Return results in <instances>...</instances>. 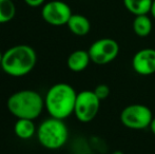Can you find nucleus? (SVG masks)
Here are the masks:
<instances>
[{
  "label": "nucleus",
  "instance_id": "nucleus-1",
  "mask_svg": "<svg viewBox=\"0 0 155 154\" xmlns=\"http://www.w3.org/2000/svg\"><path fill=\"white\" fill-rule=\"evenodd\" d=\"M76 97L77 93L71 84L58 82L48 90L45 96V108L51 117L64 120L74 114Z\"/></svg>",
  "mask_w": 155,
  "mask_h": 154
},
{
  "label": "nucleus",
  "instance_id": "nucleus-2",
  "mask_svg": "<svg viewBox=\"0 0 155 154\" xmlns=\"http://www.w3.org/2000/svg\"><path fill=\"white\" fill-rule=\"evenodd\" d=\"M37 62V54L31 45L17 44L3 53L1 69L13 77H22L31 73Z\"/></svg>",
  "mask_w": 155,
  "mask_h": 154
},
{
  "label": "nucleus",
  "instance_id": "nucleus-3",
  "mask_svg": "<svg viewBox=\"0 0 155 154\" xmlns=\"http://www.w3.org/2000/svg\"><path fill=\"white\" fill-rule=\"evenodd\" d=\"M8 110L17 119L38 118L45 109V98L38 92L30 89L17 91L8 99Z\"/></svg>",
  "mask_w": 155,
  "mask_h": 154
},
{
  "label": "nucleus",
  "instance_id": "nucleus-4",
  "mask_svg": "<svg viewBox=\"0 0 155 154\" xmlns=\"http://www.w3.org/2000/svg\"><path fill=\"white\" fill-rule=\"evenodd\" d=\"M36 135L42 147L49 150H57L68 142L69 130L63 119L50 116L38 126Z\"/></svg>",
  "mask_w": 155,
  "mask_h": 154
},
{
  "label": "nucleus",
  "instance_id": "nucleus-5",
  "mask_svg": "<svg viewBox=\"0 0 155 154\" xmlns=\"http://www.w3.org/2000/svg\"><path fill=\"white\" fill-rule=\"evenodd\" d=\"M153 114L149 107L143 103L127 106L120 113V121L124 127L132 130H143L150 127Z\"/></svg>",
  "mask_w": 155,
  "mask_h": 154
},
{
  "label": "nucleus",
  "instance_id": "nucleus-6",
  "mask_svg": "<svg viewBox=\"0 0 155 154\" xmlns=\"http://www.w3.org/2000/svg\"><path fill=\"white\" fill-rule=\"evenodd\" d=\"M100 101L94 91L84 90L77 93L74 115L81 123H90L98 114Z\"/></svg>",
  "mask_w": 155,
  "mask_h": 154
},
{
  "label": "nucleus",
  "instance_id": "nucleus-7",
  "mask_svg": "<svg viewBox=\"0 0 155 154\" xmlns=\"http://www.w3.org/2000/svg\"><path fill=\"white\" fill-rule=\"evenodd\" d=\"M91 61L98 66L112 62L119 54V44L112 38H100L94 41L88 50Z\"/></svg>",
  "mask_w": 155,
  "mask_h": 154
},
{
  "label": "nucleus",
  "instance_id": "nucleus-8",
  "mask_svg": "<svg viewBox=\"0 0 155 154\" xmlns=\"http://www.w3.org/2000/svg\"><path fill=\"white\" fill-rule=\"evenodd\" d=\"M72 10L65 2L52 0L45 3L41 10V16L47 23L54 27H61L68 23L72 16Z\"/></svg>",
  "mask_w": 155,
  "mask_h": 154
},
{
  "label": "nucleus",
  "instance_id": "nucleus-9",
  "mask_svg": "<svg viewBox=\"0 0 155 154\" xmlns=\"http://www.w3.org/2000/svg\"><path fill=\"white\" fill-rule=\"evenodd\" d=\"M132 68L136 74L149 76L155 73V49H141L132 58Z\"/></svg>",
  "mask_w": 155,
  "mask_h": 154
},
{
  "label": "nucleus",
  "instance_id": "nucleus-10",
  "mask_svg": "<svg viewBox=\"0 0 155 154\" xmlns=\"http://www.w3.org/2000/svg\"><path fill=\"white\" fill-rule=\"evenodd\" d=\"M90 62H92L90 54L88 51H84V50H76V51L72 52L67 59L68 68L72 72L75 73L82 72L84 70H86Z\"/></svg>",
  "mask_w": 155,
  "mask_h": 154
},
{
  "label": "nucleus",
  "instance_id": "nucleus-11",
  "mask_svg": "<svg viewBox=\"0 0 155 154\" xmlns=\"http://www.w3.org/2000/svg\"><path fill=\"white\" fill-rule=\"evenodd\" d=\"M67 25L70 31L76 36H84L91 30V23L89 19L80 14H72Z\"/></svg>",
  "mask_w": 155,
  "mask_h": 154
},
{
  "label": "nucleus",
  "instance_id": "nucleus-12",
  "mask_svg": "<svg viewBox=\"0 0 155 154\" xmlns=\"http://www.w3.org/2000/svg\"><path fill=\"white\" fill-rule=\"evenodd\" d=\"M37 128L34 123V120L27 118H19L14 125V133L18 138L28 140L36 134Z\"/></svg>",
  "mask_w": 155,
  "mask_h": 154
},
{
  "label": "nucleus",
  "instance_id": "nucleus-13",
  "mask_svg": "<svg viewBox=\"0 0 155 154\" xmlns=\"http://www.w3.org/2000/svg\"><path fill=\"white\" fill-rule=\"evenodd\" d=\"M153 0H124V5L131 14L148 15L151 11Z\"/></svg>",
  "mask_w": 155,
  "mask_h": 154
},
{
  "label": "nucleus",
  "instance_id": "nucleus-14",
  "mask_svg": "<svg viewBox=\"0 0 155 154\" xmlns=\"http://www.w3.org/2000/svg\"><path fill=\"white\" fill-rule=\"evenodd\" d=\"M133 31L139 37H147L152 32V20L148 15L135 16L133 20Z\"/></svg>",
  "mask_w": 155,
  "mask_h": 154
},
{
  "label": "nucleus",
  "instance_id": "nucleus-15",
  "mask_svg": "<svg viewBox=\"0 0 155 154\" xmlns=\"http://www.w3.org/2000/svg\"><path fill=\"white\" fill-rule=\"evenodd\" d=\"M16 15V5L13 0H0V23L11 21Z\"/></svg>",
  "mask_w": 155,
  "mask_h": 154
},
{
  "label": "nucleus",
  "instance_id": "nucleus-16",
  "mask_svg": "<svg viewBox=\"0 0 155 154\" xmlns=\"http://www.w3.org/2000/svg\"><path fill=\"white\" fill-rule=\"evenodd\" d=\"M93 91L100 100L108 98V96L110 95V88H109V86H107L104 84H100L98 86H96Z\"/></svg>",
  "mask_w": 155,
  "mask_h": 154
},
{
  "label": "nucleus",
  "instance_id": "nucleus-17",
  "mask_svg": "<svg viewBox=\"0 0 155 154\" xmlns=\"http://www.w3.org/2000/svg\"><path fill=\"white\" fill-rule=\"evenodd\" d=\"M45 0H25V2L28 5L32 6V8H36V6H40L41 4H43Z\"/></svg>",
  "mask_w": 155,
  "mask_h": 154
},
{
  "label": "nucleus",
  "instance_id": "nucleus-18",
  "mask_svg": "<svg viewBox=\"0 0 155 154\" xmlns=\"http://www.w3.org/2000/svg\"><path fill=\"white\" fill-rule=\"evenodd\" d=\"M150 130H151V132L155 135V117H153V119H152L151 121V125H150Z\"/></svg>",
  "mask_w": 155,
  "mask_h": 154
},
{
  "label": "nucleus",
  "instance_id": "nucleus-19",
  "mask_svg": "<svg viewBox=\"0 0 155 154\" xmlns=\"http://www.w3.org/2000/svg\"><path fill=\"white\" fill-rule=\"evenodd\" d=\"M150 14L153 16V18L155 19V0H153L152 2V6H151V11H150Z\"/></svg>",
  "mask_w": 155,
  "mask_h": 154
},
{
  "label": "nucleus",
  "instance_id": "nucleus-20",
  "mask_svg": "<svg viewBox=\"0 0 155 154\" xmlns=\"http://www.w3.org/2000/svg\"><path fill=\"white\" fill-rule=\"evenodd\" d=\"M2 57H3V53H2V52H1V50H0V66H1Z\"/></svg>",
  "mask_w": 155,
  "mask_h": 154
},
{
  "label": "nucleus",
  "instance_id": "nucleus-21",
  "mask_svg": "<svg viewBox=\"0 0 155 154\" xmlns=\"http://www.w3.org/2000/svg\"><path fill=\"white\" fill-rule=\"evenodd\" d=\"M113 154H124V153H123V152H120V151H115V152L113 153Z\"/></svg>",
  "mask_w": 155,
  "mask_h": 154
}]
</instances>
